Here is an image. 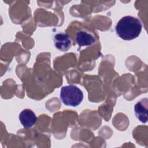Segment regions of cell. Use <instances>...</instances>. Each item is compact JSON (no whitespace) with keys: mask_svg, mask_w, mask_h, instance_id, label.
I'll list each match as a JSON object with an SVG mask.
<instances>
[{"mask_svg":"<svg viewBox=\"0 0 148 148\" xmlns=\"http://www.w3.org/2000/svg\"><path fill=\"white\" fill-rule=\"evenodd\" d=\"M147 98L138 101L134 106V112L136 118L142 123L147 121Z\"/></svg>","mask_w":148,"mask_h":148,"instance_id":"277c9868","label":"cell"},{"mask_svg":"<svg viewBox=\"0 0 148 148\" xmlns=\"http://www.w3.org/2000/svg\"><path fill=\"white\" fill-rule=\"evenodd\" d=\"M142 25L140 21L133 16L123 17L117 22L115 30L117 36L125 40H131L138 37Z\"/></svg>","mask_w":148,"mask_h":148,"instance_id":"6da1fadb","label":"cell"},{"mask_svg":"<svg viewBox=\"0 0 148 148\" xmlns=\"http://www.w3.org/2000/svg\"><path fill=\"white\" fill-rule=\"evenodd\" d=\"M55 47L61 51H67L71 47V40L66 33L56 34L53 38Z\"/></svg>","mask_w":148,"mask_h":148,"instance_id":"3957f363","label":"cell"},{"mask_svg":"<svg viewBox=\"0 0 148 148\" xmlns=\"http://www.w3.org/2000/svg\"><path fill=\"white\" fill-rule=\"evenodd\" d=\"M76 40L80 47L90 46L94 44L96 42L95 37L91 34L84 31L77 33Z\"/></svg>","mask_w":148,"mask_h":148,"instance_id":"8992f818","label":"cell"},{"mask_svg":"<svg viewBox=\"0 0 148 148\" xmlns=\"http://www.w3.org/2000/svg\"><path fill=\"white\" fill-rule=\"evenodd\" d=\"M18 117L21 124L25 128H29L32 127L37 120L35 113L32 110L28 109L22 110Z\"/></svg>","mask_w":148,"mask_h":148,"instance_id":"5b68a950","label":"cell"},{"mask_svg":"<svg viewBox=\"0 0 148 148\" xmlns=\"http://www.w3.org/2000/svg\"><path fill=\"white\" fill-rule=\"evenodd\" d=\"M60 98L64 105L76 107L83 101V94L82 91L76 86H65L61 88Z\"/></svg>","mask_w":148,"mask_h":148,"instance_id":"7a4b0ae2","label":"cell"}]
</instances>
